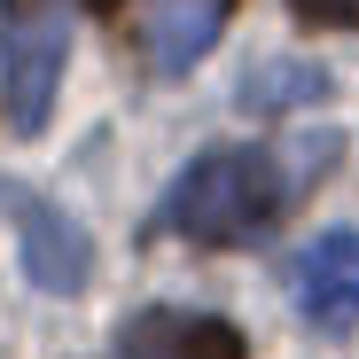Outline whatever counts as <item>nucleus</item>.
<instances>
[{
	"mask_svg": "<svg viewBox=\"0 0 359 359\" xmlns=\"http://www.w3.org/2000/svg\"><path fill=\"white\" fill-rule=\"evenodd\" d=\"M289 8L320 32H359V0H289Z\"/></svg>",
	"mask_w": 359,
	"mask_h": 359,
	"instance_id": "nucleus-8",
	"label": "nucleus"
},
{
	"mask_svg": "<svg viewBox=\"0 0 359 359\" xmlns=\"http://www.w3.org/2000/svg\"><path fill=\"white\" fill-rule=\"evenodd\" d=\"M226 8H234V0H141V8H133V55L156 79H180L219 39Z\"/></svg>",
	"mask_w": 359,
	"mask_h": 359,
	"instance_id": "nucleus-5",
	"label": "nucleus"
},
{
	"mask_svg": "<svg viewBox=\"0 0 359 359\" xmlns=\"http://www.w3.org/2000/svg\"><path fill=\"white\" fill-rule=\"evenodd\" d=\"M117 359H243V336L211 313H133L117 328Z\"/></svg>",
	"mask_w": 359,
	"mask_h": 359,
	"instance_id": "nucleus-6",
	"label": "nucleus"
},
{
	"mask_svg": "<svg viewBox=\"0 0 359 359\" xmlns=\"http://www.w3.org/2000/svg\"><path fill=\"white\" fill-rule=\"evenodd\" d=\"M289 172L266 149H211L172 180V196L156 203V234H180L196 250H243L266 243L289 211Z\"/></svg>",
	"mask_w": 359,
	"mask_h": 359,
	"instance_id": "nucleus-1",
	"label": "nucleus"
},
{
	"mask_svg": "<svg viewBox=\"0 0 359 359\" xmlns=\"http://www.w3.org/2000/svg\"><path fill=\"white\" fill-rule=\"evenodd\" d=\"M71 63V8L63 0H0V94L16 133H39L55 117V86Z\"/></svg>",
	"mask_w": 359,
	"mask_h": 359,
	"instance_id": "nucleus-2",
	"label": "nucleus"
},
{
	"mask_svg": "<svg viewBox=\"0 0 359 359\" xmlns=\"http://www.w3.org/2000/svg\"><path fill=\"white\" fill-rule=\"evenodd\" d=\"M243 109H258V117H281V109H305V102H320L328 94V71L320 63H305V55H266V63H250L243 71Z\"/></svg>",
	"mask_w": 359,
	"mask_h": 359,
	"instance_id": "nucleus-7",
	"label": "nucleus"
},
{
	"mask_svg": "<svg viewBox=\"0 0 359 359\" xmlns=\"http://www.w3.org/2000/svg\"><path fill=\"white\" fill-rule=\"evenodd\" d=\"M16 250H24V273L47 297H79L94 281V243L63 203H24L16 211Z\"/></svg>",
	"mask_w": 359,
	"mask_h": 359,
	"instance_id": "nucleus-4",
	"label": "nucleus"
},
{
	"mask_svg": "<svg viewBox=\"0 0 359 359\" xmlns=\"http://www.w3.org/2000/svg\"><path fill=\"white\" fill-rule=\"evenodd\" d=\"M289 297L313 328H351L359 320V234L336 226L320 243H305L289 266Z\"/></svg>",
	"mask_w": 359,
	"mask_h": 359,
	"instance_id": "nucleus-3",
	"label": "nucleus"
},
{
	"mask_svg": "<svg viewBox=\"0 0 359 359\" xmlns=\"http://www.w3.org/2000/svg\"><path fill=\"white\" fill-rule=\"evenodd\" d=\"M86 8H117V0H86Z\"/></svg>",
	"mask_w": 359,
	"mask_h": 359,
	"instance_id": "nucleus-9",
	"label": "nucleus"
}]
</instances>
